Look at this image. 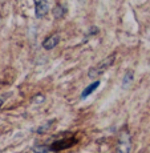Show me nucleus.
Instances as JSON below:
<instances>
[{
	"label": "nucleus",
	"instance_id": "f257e3e1",
	"mask_svg": "<svg viewBox=\"0 0 150 153\" xmlns=\"http://www.w3.org/2000/svg\"><path fill=\"white\" fill-rule=\"evenodd\" d=\"M114 60H116V53H112L110 56H108V57H105L104 60L100 61L96 67L90 68L89 72H88V76H89L90 79H96L97 76L102 75V73H104L108 68H110V67L113 65Z\"/></svg>",
	"mask_w": 150,
	"mask_h": 153
},
{
	"label": "nucleus",
	"instance_id": "f03ea898",
	"mask_svg": "<svg viewBox=\"0 0 150 153\" xmlns=\"http://www.w3.org/2000/svg\"><path fill=\"white\" fill-rule=\"evenodd\" d=\"M132 151V139L130 133L128 131H122L120 133V140L118 145H117L116 153H130Z\"/></svg>",
	"mask_w": 150,
	"mask_h": 153
},
{
	"label": "nucleus",
	"instance_id": "7ed1b4c3",
	"mask_svg": "<svg viewBox=\"0 0 150 153\" xmlns=\"http://www.w3.org/2000/svg\"><path fill=\"white\" fill-rule=\"evenodd\" d=\"M75 143H76V139H72L70 141H67V139H63V140L56 141V143L52 144L51 149H52L53 152H56V151H61V149H65V148H69V146H72Z\"/></svg>",
	"mask_w": 150,
	"mask_h": 153
},
{
	"label": "nucleus",
	"instance_id": "20e7f679",
	"mask_svg": "<svg viewBox=\"0 0 150 153\" xmlns=\"http://www.w3.org/2000/svg\"><path fill=\"white\" fill-rule=\"evenodd\" d=\"M58 43H60V36H58L57 33L51 35L49 37H47V39L44 40L43 48H44V49H52V48H55V47L57 45Z\"/></svg>",
	"mask_w": 150,
	"mask_h": 153
},
{
	"label": "nucleus",
	"instance_id": "39448f33",
	"mask_svg": "<svg viewBox=\"0 0 150 153\" xmlns=\"http://www.w3.org/2000/svg\"><path fill=\"white\" fill-rule=\"evenodd\" d=\"M35 5H36V16L37 17H44L47 13H48V11H49V5H48V3L47 1H36L35 3Z\"/></svg>",
	"mask_w": 150,
	"mask_h": 153
},
{
	"label": "nucleus",
	"instance_id": "423d86ee",
	"mask_svg": "<svg viewBox=\"0 0 150 153\" xmlns=\"http://www.w3.org/2000/svg\"><path fill=\"white\" fill-rule=\"evenodd\" d=\"M98 85H100V81L97 80L95 81V83H92L90 85H88L86 88H85L84 91H82V93H81V99H85V97H88V96L90 95V93H93L98 88Z\"/></svg>",
	"mask_w": 150,
	"mask_h": 153
},
{
	"label": "nucleus",
	"instance_id": "0eeeda50",
	"mask_svg": "<svg viewBox=\"0 0 150 153\" xmlns=\"http://www.w3.org/2000/svg\"><path fill=\"white\" fill-rule=\"evenodd\" d=\"M52 13H53L55 19H61V17L67 13V8L64 7L63 4H56L55 8H53V11H52Z\"/></svg>",
	"mask_w": 150,
	"mask_h": 153
},
{
	"label": "nucleus",
	"instance_id": "6e6552de",
	"mask_svg": "<svg viewBox=\"0 0 150 153\" xmlns=\"http://www.w3.org/2000/svg\"><path fill=\"white\" fill-rule=\"evenodd\" d=\"M133 79H134L133 71H128V72H126V75H125V77H123V80H122V88H123V89H126V88L130 87Z\"/></svg>",
	"mask_w": 150,
	"mask_h": 153
},
{
	"label": "nucleus",
	"instance_id": "1a4fd4ad",
	"mask_svg": "<svg viewBox=\"0 0 150 153\" xmlns=\"http://www.w3.org/2000/svg\"><path fill=\"white\" fill-rule=\"evenodd\" d=\"M33 153H56V152L52 151L49 146L39 145V146H35V148H33Z\"/></svg>",
	"mask_w": 150,
	"mask_h": 153
},
{
	"label": "nucleus",
	"instance_id": "9d476101",
	"mask_svg": "<svg viewBox=\"0 0 150 153\" xmlns=\"http://www.w3.org/2000/svg\"><path fill=\"white\" fill-rule=\"evenodd\" d=\"M52 124H53V121H48L47 124L39 126V129H36V133H44V132H47V131L49 129V126H51Z\"/></svg>",
	"mask_w": 150,
	"mask_h": 153
},
{
	"label": "nucleus",
	"instance_id": "9b49d317",
	"mask_svg": "<svg viewBox=\"0 0 150 153\" xmlns=\"http://www.w3.org/2000/svg\"><path fill=\"white\" fill-rule=\"evenodd\" d=\"M7 97H8V95H3V96H0V108H1V105L4 104V101L7 100Z\"/></svg>",
	"mask_w": 150,
	"mask_h": 153
},
{
	"label": "nucleus",
	"instance_id": "f8f14e48",
	"mask_svg": "<svg viewBox=\"0 0 150 153\" xmlns=\"http://www.w3.org/2000/svg\"><path fill=\"white\" fill-rule=\"evenodd\" d=\"M39 97H36V99H33V101H36V102H40V101H44V96L43 95H37Z\"/></svg>",
	"mask_w": 150,
	"mask_h": 153
}]
</instances>
